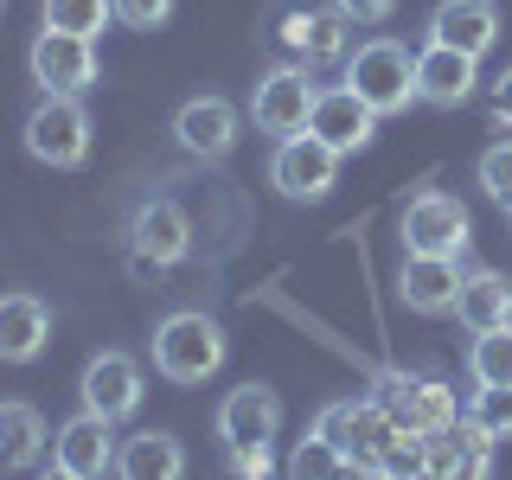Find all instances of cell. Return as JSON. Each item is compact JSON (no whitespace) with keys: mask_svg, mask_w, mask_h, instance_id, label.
<instances>
[{"mask_svg":"<svg viewBox=\"0 0 512 480\" xmlns=\"http://www.w3.org/2000/svg\"><path fill=\"white\" fill-rule=\"evenodd\" d=\"M512 128V64L500 71V84H493V135H506Z\"/></svg>","mask_w":512,"mask_h":480,"instance_id":"obj_32","label":"cell"},{"mask_svg":"<svg viewBox=\"0 0 512 480\" xmlns=\"http://www.w3.org/2000/svg\"><path fill=\"white\" fill-rule=\"evenodd\" d=\"M468 416H474L480 429H487L493 442H506V436H512V384H474Z\"/></svg>","mask_w":512,"mask_h":480,"instance_id":"obj_27","label":"cell"},{"mask_svg":"<svg viewBox=\"0 0 512 480\" xmlns=\"http://www.w3.org/2000/svg\"><path fill=\"white\" fill-rule=\"evenodd\" d=\"M429 39L487 58L493 45H500V7H493V0H442V7L429 13Z\"/></svg>","mask_w":512,"mask_h":480,"instance_id":"obj_19","label":"cell"},{"mask_svg":"<svg viewBox=\"0 0 512 480\" xmlns=\"http://www.w3.org/2000/svg\"><path fill=\"white\" fill-rule=\"evenodd\" d=\"M474 180H480V192H487V199L500 205V212H506V205H512V128H506L500 141H493L487 154H480Z\"/></svg>","mask_w":512,"mask_h":480,"instance_id":"obj_28","label":"cell"},{"mask_svg":"<svg viewBox=\"0 0 512 480\" xmlns=\"http://www.w3.org/2000/svg\"><path fill=\"white\" fill-rule=\"evenodd\" d=\"M480 84V58L461 52V45H442L429 39L423 52H416V103L429 109H461Z\"/></svg>","mask_w":512,"mask_h":480,"instance_id":"obj_13","label":"cell"},{"mask_svg":"<svg viewBox=\"0 0 512 480\" xmlns=\"http://www.w3.org/2000/svg\"><path fill=\"white\" fill-rule=\"evenodd\" d=\"M461 327L468 333H487V327H506L512 320V282L500 269H468V282H461V301H455Z\"/></svg>","mask_w":512,"mask_h":480,"instance_id":"obj_22","label":"cell"},{"mask_svg":"<svg viewBox=\"0 0 512 480\" xmlns=\"http://www.w3.org/2000/svg\"><path fill=\"white\" fill-rule=\"evenodd\" d=\"M461 282H468L461 256H416V250H404V269H397V295H404V308H410V314H455Z\"/></svg>","mask_w":512,"mask_h":480,"instance_id":"obj_15","label":"cell"},{"mask_svg":"<svg viewBox=\"0 0 512 480\" xmlns=\"http://www.w3.org/2000/svg\"><path fill=\"white\" fill-rule=\"evenodd\" d=\"M346 84L378 109V116H404L416 103V52L397 39H365L359 52H346Z\"/></svg>","mask_w":512,"mask_h":480,"instance_id":"obj_2","label":"cell"},{"mask_svg":"<svg viewBox=\"0 0 512 480\" xmlns=\"http://www.w3.org/2000/svg\"><path fill=\"white\" fill-rule=\"evenodd\" d=\"M109 20H116V0H45V26H52V32L96 39Z\"/></svg>","mask_w":512,"mask_h":480,"instance_id":"obj_25","label":"cell"},{"mask_svg":"<svg viewBox=\"0 0 512 480\" xmlns=\"http://www.w3.org/2000/svg\"><path fill=\"white\" fill-rule=\"evenodd\" d=\"M186 212H180V205H173V199H148V205H141V212H135V250H141V263H180V256H186Z\"/></svg>","mask_w":512,"mask_h":480,"instance_id":"obj_21","label":"cell"},{"mask_svg":"<svg viewBox=\"0 0 512 480\" xmlns=\"http://www.w3.org/2000/svg\"><path fill=\"white\" fill-rule=\"evenodd\" d=\"M378 391H384V404H391V416L404 429H416V436L448 429L461 416L455 384H448V378H429V372H378Z\"/></svg>","mask_w":512,"mask_h":480,"instance_id":"obj_9","label":"cell"},{"mask_svg":"<svg viewBox=\"0 0 512 480\" xmlns=\"http://www.w3.org/2000/svg\"><path fill=\"white\" fill-rule=\"evenodd\" d=\"M468 378H474V384H512V320H506V327L474 333V346H468Z\"/></svg>","mask_w":512,"mask_h":480,"instance_id":"obj_24","label":"cell"},{"mask_svg":"<svg viewBox=\"0 0 512 480\" xmlns=\"http://www.w3.org/2000/svg\"><path fill=\"white\" fill-rule=\"evenodd\" d=\"M314 96H320V84H314V71L308 64H276V71H263V84H256V96H250V122L263 128V135H301L308 128V116H314Z\"/></svg>","mask_w":512,"mask_h":480,"instance_id":"obj_8","label":"cell"},{"mask_svg":"<svg viewBox=\"0 0 512 480\" xmlns=\"http://www.w3.org/2000/svg\"><path fill=\"white\" fill-rule=\"evenodd\" d=\"M282 429V397L269 384H237L218 404V442L224 448H269Z\"/></svg>","mask_w":512,"mask_h":480,"instance_id":"obj_14","label":"cell"},{"mask_svg":"<svg viewBox=\"0 0 512 480\" xmlns=\"http://www.w3.org/2000/svg\"><path fill=\"white\" fill-rule=\"evenodd\" d=\"M52 468L64 480H103L116 474V423L96 410H77L71 423L52 436Z\"/></svg>","mask_w":512,"mask_h":480,"instance_id":"obj_11","label":"cell"},{"mask_svg":"<svg viewBox=\"0 0 512 480\" xmlns=\"http://www.w3.org/2000/svg\"><path fill=\"white\" fill-rule=\"evenodd\" d=\"M52 346V308L26 288L0 295V359L7 365H32L39 352Z\"/></svg>","mask_w":512,"mask_h":480,"instance_id":"obj_18","label":"cell"},{"mask_svg":"<svg viewBox=\"0 0 512 480\" xmlns=\"http://www.w3.org/2000/svg\"><path fill=\"white\" fill-rule=\"evenodd\" d=\"M288 474H295V480H308V474H352V461H346V448L333 442V436L308 429V442L288 455Z\"/></svg>","mask_w":512,"mask_h":480,"instance_id":"obj_26","label":"cell"},{"mask_svg":"<svg viewBox=\"0 0 512 480\" xmlns=\"http://www.w3.org/2000/svg\"><path fill=\"white\" fill-rule=\"evenodd\" d=\"M20 141H26V154L39 160V167L71 173V167L90 160V109L77 103V96H39L26 128H20Z\"/></svg>","mask_w":512,"mask_h":480,"instance_id":"obj_3","label":"cell"},{"mask_svg":"<svg viewBox=\"0 0 512 480\" xmlns=\"http://www.w3.org/2000/svg\"><path fill=\"white\" fill-rule=\"evenodd\" d=\"M506 218H512V205H506Z\"/></svg>","mask_w":512,"mask_h":480,"instance_id":"obj_35","label":"cell"},{"mask_svg":"<svg viewBox=\"0 0 512 480\" xmlns=\"http://www.w3.org/2000/svg\"><path fill=\"white\" fill-rule=\"evenodd\" d=\"M378 474H423V436H416V429H397L391 448H384V461H378Z\"/></svg>","mask_w":512,"mask_h":480,"instance_id":"obj_29","label":"cell"},{"mask_svg":"<svg viewBox=\"0 0 512 480\" xmlns=\"http://www.w3.org/2000/svg\"><path fill=\"white\" fill-rule=\"evenodd\" d=\"M346 13L340 7H301V0H282L276 7V39L288 45V58L320 71V64H346L352 39H346Z\"/></svg>","mask_w":512,"mask_h":480,"instance_id":"obj_7","label":"cell"},{"mask_svg":"<svg viewBox=\"0 0 512 480\" xmlns=\"http://www.w3.org/2000/svg\"><path fill=\"white\" fill-rule=\"evenodd\" d=\"M378 109L365 103L352 84H333V90H320L314 96V116H308V135H320L333 154H359V148H372L378 141Z\"/></svg>","mask_w":512,"mask_h":480,"instance_id":"obj_12","label":"cell"},{"mask_svg":"<svg viewBox=\"0 0 512 480\" xmlns=\"http://www.w3.org/2000/svg\"><path fill=\"white\" fill-rule=\"evenodd\" d=\"M0 13H7V0H0Z\"/></svg>","mask_w":512,"mask_h":480,"instance_id":"obj_34","label":"cell"},{"mask_svg":"<svg viewBox=\"0 0 512 480\" xmlns=\"http://www.w3.org/2000/svg\"><path fill=\"white\" fill-rule=\"evenodd\" d=\"M77 397H84V410L109 416V423H122V416L141 410V365L128 359V352H96V359L84 365Z\"/></svg>","mask_w":512,"mask_h":480,"instance_id":"obj_17","label":"cell"},{"mask_svg":"<svg viewBox=\"0 0 512 480\" xmlns=\"http://www.w3.org/2000/svg\"><path fill=\"white\" fill-rule=\"evenodd\" d=\"M397 237H404V250H416V256H461L468 237H474V218H468V205H461L455 192L429 186V192H416L404 205Z\"/></svg>","mask_w":512,"mask_h":480,"instance_id":"obj_5","label":"cell"},{"mask_svg":"<svg viewBox=\"0 0 512 480\" xmlns=\"http://www.w3.org/2000/svg\"><path fill=\"white\" fill-rule=\"evenodd\" d=\"M314 429L346 448L352 474H378L384 448H391V436H397L404 423L391 416V404H384V397H346V404H327V410H320Z\"/></svg>","mask_w":512,"mask_h":480,"instance_id":"obj_4","label":"cell"},{"mask_svg":"<svg viewBox=\"0 0 512 480\" xmlns=\"http://www.w3.org/2000/svg\"><path fill=\"white\" fill-rule=\"evenodd\" d=\"M224 327L205 308H180L154 327V372L173 384H205L224 365Z\"/></svg>","mask_w":512,"mask_h":480,"instance_id":"obj_1","label":"cell"},{"mask_svg":"<svg viewBox=\"0 0 512 480\" xmlns=\"http://www.w3.org/2000/svg\"><path fill=\"white\" fill-rule=\"evenodd\" d=\"M340 160L346 154H333L320 135H282L276 141V160H269V186L282 192V199H295V205H320L333 186H340Z\"/></svg>","mask_w":512,"mask_h":480,"instance_id":"obj_6","label":"cell"},{"mask_svg":"<svg viewBox=\"0 0 512 480\" xmlns=\"http://www.w3.org/2000/svg\"><path fill=\"white\" fill-rule=\"evenodd\" d=\"M116 474L122 480H180L186 448L173 429H135L128 442H116Z\"/></svg>","mask_w":512,"mask_h":480,"instance_id":"obj_20","label":"cell"},{"mask_svg":"<svg viewBox=\"0 0 512 480\" xmlns=\"http://www.w3.org/2000/svg\"><path fill=\"white\" fill-rule=\"evenodd\" d=\"M116 20L128 32H160L173 20V0H116Z\"/></svg>","mask_w":512,"mask_h":480,"instance_id":"obj_30","label":"cell"},{"mask_svg":"<svg viewBox=\"0 0 512 480\" xmlns=\"http://www.w3.org/2000/svg\"><path fill=\"white\" fill-rule=\"evenodd\" d=\"M333 7H340L352 26H384L397 13V0H333Z\"/></svg>","mask_w":512,"mask_h":480,"instance_id":"obj_31","label":"cell"},{"mask_svg":"<svg viewBox=\"0 0 512 480\" xmlns=\"http://www.w3.org/2000/svg\"><path fill=\"white\" fill-rule=\"evenodd\" d=\"M173 141L192 160H224L237 148V103L224 96H192V103L173 109Z\"/></svg>","mask_w":512,"mask_h":480,"instance_id":"obj_16","label":"cell"},{"mask_svg":"<svg viewBox=\"0 0 512 480\" xmlns=\"http://www.w3.org/2000/svg\"><path fill=\"white\" fill-rule=\"evenodd\" d=\"M45 416L32 410V404H0V468L7 474H20L32 468V461L45 455Z\"/></svg>","mask_w":512,"mask_h":480,"instance_id":"obj_23","label":"cell"},{"mask_svg":"<svg viewBox=\"0 0 512 480\" xmlns=\"http://www.w3.org/2000/svg\"><path fill=\"white\" fill-rule=\"evenodd\" d=\"M32 84L45 96H84L96 84V39H77V32H52L45 26L32 39Z\"/></svg>","mask_w":512,"mask_h":480,"instance_id":"obj_10","label":"cell"},{"mask_svg":"<svg viewBox=\"0 0 512 480\" xmlns=\"http://www.w3.org/2000/svg\"><path fill=\"white\" fill-rule=\"evenodd\" d=\"M231 468L250 474V480H263L269 474V448H231Z\"/></svg>","mask_w":512,"mask_h":480,"instance_id":"obj_33","label":"cell"}]
</instances>
